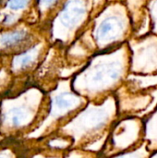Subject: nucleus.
<instances>
[{
  "mask_svg": "<svg viewBox=\"0 0 157 158\" xmlns=\"http://www.w3.org/2000/svg\"><path fill=\"white\" fill-rule=\"evenodd\" d=\"M111 7V13L99 23L95 36L102 45L120 47L133 36L131 21L125 3H115Z\"/></svg>",
  "mask_w": 157,
  "mask_h": 158,
  "instance_id": "obj_1",
  "label": "nucleus"
},
{
  "mask_svg": "<svg viewBox=\"0 0 157 158\" xmlns=\"http://www.w3.org/2000/svg\"><path fill=\"white\" fill-rule=\"evenodd\" d=\"M144 142L143 120L137 117H124L118 120L108 140L109 155L118 156L138 148Z\"/></svg>",
  "mask_w": 157,
  "mask_h": 158,
  "instance_id": "obj_2",
  "label": "nucleus"
},
{
  "mask_svg": "<svg viewBox=\"0 0 157 158\" xmlns=\"http://www.w3.org/2000/svg\"><path fill=\"white\" fill-rule=\"evenodd\" d=\"M127 44L130 51V73L157 75V35L132 36Z\"/></svg>",
  "mask_w": 157,
  "mask_h": 158,
  "instance_id": "obj_3",
  "label": "nucleus"
},
{
  "mask_svg": "<svg viewBox=\"0 0 157 158\" xmlns=\"http://www.w3.org/2000/svg\"><path fill=\"white\" fill-rule=\"evenodd\" d=\"M131 21L133 37H143L151 33V20L147 9V1L124 2Z\"/></svg>",
  "mask_w": 157,
  "mask_h": 158,
  "instance_id": "obj_4",
  "label": "nucleus"
},
{
  "mask_svg": "<svg viewBox=\"0 0 157 158\" xmlns=\"http://www.w3.org/2000/svg\"><path fill=\"white\" fill-rule=\"evenodd\" d=\"M123 85L131 92H148L157 88V75H138L130 73Z\"/></svg>",
  "mask_w": 157,
  "mask_h": 158,
  "instance_id": "obj_5",
  "label": "nucleus"
},
{
  "mask_svg": "<svg viewBox=\"0 0 157 158\" xmlns=\"http://www.w3.org/2000/svg\"><path fill=\"white\" fill-rule=\"evenodd\" d=\"M144 124V142L152 154L157 152V106L146 118H143Z\"/></svg>",
  "mask_w": 157,
  "mask_h": 158,
  "instance_id": "obj_6",
  "label": "nucleus"
},
{
  "mask_svg": "<svg viewBox=\"0 0 157 158\" xmlns=\"http://www.w3.org/2000/svg\"><path fill=\"white\" fill-rule=\"evenodd\" d=\"M26 32L24 31H14L5 33L0 38V44L6 47H11L19 44L26 38Z\"/></svg>",
  "mask_w": 157,
  "mask_h": 158,
  "instance_id": "obj_7",
  "label": "nucleus"
},
{
  "mask_svg": "<svg viewBox=\"0 0 157 158\" xmlns=\"http://www.w3.org/2000/svg\"><path fill=\"white\" fill-rule=\"evenodd\" d=\"M151 156L152 153L149 152L146 142H143L138 148L118 156H113L112 158H150Z\"/></svg>",
  "mask_w": 157,
  "mask_h": 158,
  "instance_id": "obj_8",
  "label": "nucleus"
},
{
  "mask_svg": "<svg viewBox=\"0 0 157 158\" xmlns=\"http://www.w3.org/2000/svg\"><path fill=\"white\" fill-rule=\"evenodd\" d=\"M146 6L151 20V33L157 35V1H147Z\"/></svg>",
  "mask_w": 157,
  "mask_h": 158,
  "instance_id": "obj_9",
  "label": "nucleus"
},
{
  "mask_svg": "<svg viewBox=\"0 0 157 158\" xmlns=\"http://www.w3.org/2000/svg\"><path fill=\"white\" fill-rule=\"evenodd\" d=\"M55 103L56 106L59 108V109H67L70 106H72V105L75 103L70 97L66 98L64 95H59L56 96L55 99Z\"/></svg>",
  "mask_w": 157,
  "mask_h": 158,
  "instance_id": "obj_10",
  "label": "nucleus"
},
{
  "mask_svg": "<svg viewBox=\"0 0 157 158\" xmlns=\"http://www.w3.org/2000/svg\"><path fill=\"white\" fill-rule=\"evenodd\" d=\"M31 61H32V56L29 53H25L21 55V56L19 57V66L21 68H26L31 64Z\"/></svg>",
  "mask_w": 157,
  "mask_h": 158,
  "instance_id": "obj_11",
  "label": "nucleus"
},
{
  "mask_svg": "<svg viewBox=\"0 0 157 158\" xmlns=\"http://www.w3.org/2000/svg\"><path fill=\"white\" fill-rule=\"evenodd\" d=\"M29 2L27 1H9L7 3V6L12 8V9H19V8H23L28 5Z\"/></svg>",
  "mask_w": 157,
  "mask_h": 158,
  "instance_id": "obj_12",
  "label": "nucleus"
},
{
  "mask_svg": "<svg viewBox=\"0 0 157 158\" xmlns=\"http://www.w3.org/2000/svg\"><path fill=\"white\" fill-rule=\"evenodd\" d=\"M150 158H157V152L154 153V154H152V156H151V157Z\"/></svg>",
  "mask_w": 157,
  "mask_h": 158,
  "instance_id": "obj_13",
  "label": "nucleus"
}]
</instances>
